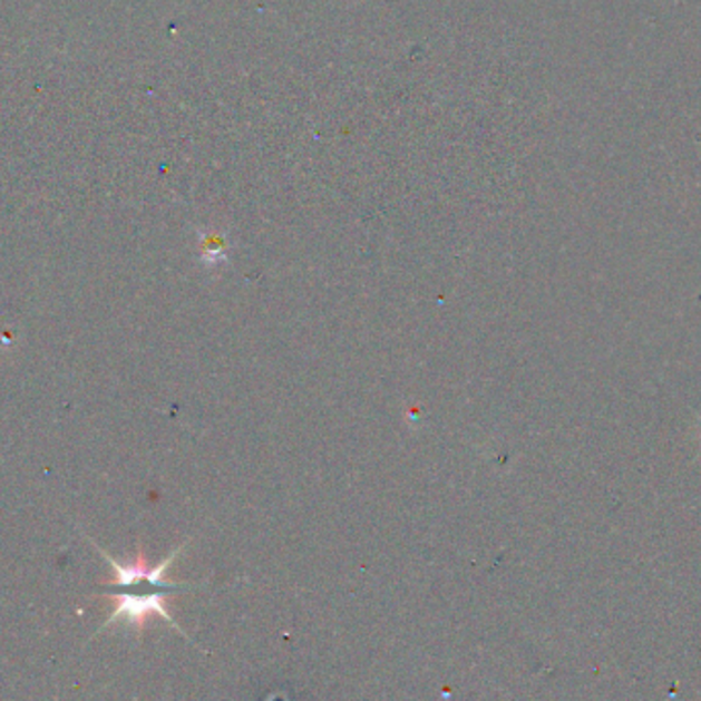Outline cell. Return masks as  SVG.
<instances>
[{
    "instance_id": "1",
    "label": "cell",
    "mask_w": 701,
    "mask_h": 701,
    "mask_svg": "<svg viewBox=\"0 0 701 701\" xmlns=\"http://www.w3.org/2000/svg\"><path fill=\"white\" fill-rule=\"evenodd\" d=\"M93 546L97 548V552L101 554L105 562L111 566V578L103 583V587L126 588V591H173V593H179V591H189L192 585H183V583H173L166 578L168 568L173 566V562L177 561L185 544L179 548L173 549L165 561L156 566H150L144 552L138 549L136 558L129 562V564H121V562L114 561L105 549L99 548L95 542Z\"/></svg>"
},
{
    "instance_id": "2",
    "label": "cell",
    "mask_w": 701,
    "mask_h": 701,
    "mask_svg": "<svg viewBox=\"0 0 701 701\" xmlns=\"http://www.w3.org/2000/svg\"><path fill=\"white\" fill-rule=\"evenodd\" d=\"M173 591H124V593H105L103 597L114 601V610L109 613L107 622L97 630V634H101L103 630H107L109 625H115L119 620H124L126 624L142 637L148 617L150 615H160L166 624L173 625L177 632L187 637V634L181 630V625L173 620V615L168 612L166 601L173 597Z\"/></svg>"
}]
</instances>
